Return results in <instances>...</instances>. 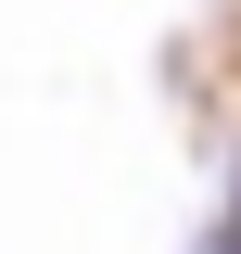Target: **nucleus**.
<instances>
[{"instance_id":"nucleus-1","label":"nucleus","mask_w":241,"mask_h":254,"mask_svg":"<svg viewBox=\"0 0 241 254\" xmlns=\"http://www.w3.org/2000/svg\"><path fill=\"white\" fill-rule=\"evenodd\" d=\"M229 254H241V242H229Z\"/></svg>"}]
</instances>
